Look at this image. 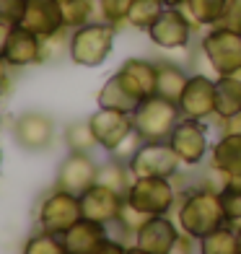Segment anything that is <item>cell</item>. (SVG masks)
I'll use <instances>...</instances> for the list:
<instances>
[{
    "instance_id": "9",
    "label": "cell",
    "mask_w": 241,
    "mask_h": 254,
    "mask_svg": "<svg viewBox=\"0 0 241 254\" xmlns=\"http://www.w3.org/2000/svg\"><path fill=\"white\" fill-rule=\"evenodd\" d=\"M169 145L174 148V153L179 156V161L184 166H200L205 156L210 153V140L205 132L202 122L197 120H184L174 127V132L169 137Z\"/></svg>"
},
{
    "instance_id": "17",
    "label": "cell",
    "mask_w": 241,
    "mask_h": 254,
    "mask_svg": "<svg viewBox=\"0 0 241 254\" xmlns=\"http://www.w3.org/2000/svg\"><path fill=\"white\" fill-rule=\"evenodd\" d=\"M24 29H29L31 34L47 39L52 34L65 29L62 21V10L57 0H29L26 3V13H24Z\"/></svg>"
},
{
    "instance_id": "43",
    "label": "cell",
    "mask_w": 241,
    "mask_h": 254,
    "mask_svg": "<svg viewBox=\"0 0 241 254\" xmlns=\"http://www.w3.org/2000/svg\"><path fill=\"white\" fill-rule=\"evenodd\" d=\"M234 228H236V241H239V254H241V223L234 226Z\"/></svg>"
},
{
    "instance_id": "8",
    "label": "cell",
    "mask_w": 241,
    "mask_h": 254,
    "mask_svg": "<svg viewBox=\"0 0 241 254\" xmlns=\"http://www.w3.org/2000/svg\"><path fill=\"white\" fill-rule=\"evenodd\" d=\"M197 29L181 8H164L158 21L148 29V37L161 50H184L192 42V31Z\"/></svg>"
},
{
    "instance_id": "13",
    "label": "cell",
    "mask_w": 241,
    "mask_h": 254,
    "mask_svg": "<svg viewBox=\"0 0 241 254\" xmlns=\"http://www.w3.org/2000/svg\"><path fill=\"white\" fill-rule=\"evenodd\" d=\"M96 174H99V166L94 164L91 153H70L57 169L55 187L80 197L86 190H91L96 184Z\"/></svg>"
},
{
    "instance_id": "27",
    "label": "cell",
    "mask_w": 241,
    "mask_h": 254,
    "mask_svg": "<svg viewBox=\"0 0 241 254\" xmlns=\"http://www.w3.org/2000/svg\"><path fill=\"white\" fill-rule=\"evenodd\" d=\"M57 3H60V10H62L65 29H70V31L91 24L99 10L96 0H57Z\"/></svg>"
},
{
    "instance_id": "24",
    "label": "cell",
    "mask_w": 241,
    "mask_h": 254,
    "mask_svg": "<svg viewBox=\"0 0 241 254\" xmlns=\"http://www.w3.org/2000/svg\"><path fill=\"white\" fill-rule=\"evenodd\" d=\"M132 179H135V177H132V171H130V166H127V161H122V158H117V156L109 158L107 164H101V166H99V174H96V182H99V184H104V187L120 192L122 197L127 194Z\"/></svg>"
},
{
    "instance_id": "21",
    "label": "cell",
    "mask_w": 241,
    "mask_h": 254,
    "mask_svg": "<svg viewBox=\"0 0 241 254\" xmlns=\"http://www.w3.org/2000/svg\"><path fill=\"white\" fill-rule=\"evenodd\" d=\"M96 101H99V107L114 109V112H124V114H135V109L143 104L127 86L122 83V78L117 73H114L112 78H107V83L101 86Z\"/></svg>"
},
{
    "instance_id": "20",
    "label": "cell",
    "mask_w": 241,
    "mask_h": 254,
    "mask_svg": "<svg viewBox=\"0 0 241 254\" xmlns=\"http://www.w3.org/2000/svg\"><path fill=\"white\" fill-rule=\"evenodd\" d=\"M208 166L226 174L228 179L241 174V135H221L210 145L208 153Z\"/></svg>"
},
{
    "instance_id": "6",
    "label": "cell",
    "mask_w": 241,
    "mask_h": 254,
    "mask_svg": "<svg viewBox=\"0 0 241 254\" xmlns=\"http://www.w3.org/2000/svg\"><path fill=\"white\" fill-rule=\"evenodd\" d=\"M80 218H83L80 197L65 192V190H57V187L39 202V210H37L39 228L50 231V234H57V236H65Z\"/></svg>"
},
{
    "instance_id": "28",
    "label": "cell",
    "mask_w": 241,
    "mask_h": 254,
    "mask_svg": "<svg viewBox=\"0 0 241 254\" xmlns=\"http://www.w3.org/2000/svg\"><path fill=\"white\" fill-rule=\"evenodd\" d=\"M164 8H166L164 0H132L127 13V26L148 31L158 21V16L164 13Z\"/></svg>"
},
{
    "instance_id": "19",
    "label": "cell",
    "mask_w": 241,
    "mask_h": 254,
    "mask_svg": "<svg viewBox=\"0 0 241 254\" xmlns=\"http://www.w3.org/2000/svg\"><path fill=\"white\" fill-rule=\"evenodd\" d=\"M107 239H109L107 226L96 223V221H88V218H80V221L62 236L67 254H94Z\"/></svg>"
},
{
    "instance_id": "25",
    "label": "cell",
    "mask_w": 241,
    "mask_h": 254,
    "mask_svg": "<svg viewBox=\"0 0 241 254\" xmlns=\"http://www.w3.org/2000/svg\"><path fill=\"white\" fill-rule=\"evenodd\" d=\"M228 0H187L181 10L192 18L194 26H218L226 13Z\"/></svg>"
},
{
    "instance_id": "32",
    "label": "cell",
    "mask_w": 241,
    "mask_h": 254,
    "mask_svg": "<svg viewBox=\"0 0 241 254\" xmlns=\"http://www.w3.org/2000/svg\"><path fill=\"white\" fill-rule=\"evenodd\" d=\"M99 3V16L101 21H107L112 26H122L127 24V13L132 0H96Z\"/></svg>"
},
{
    "instance_id": "16",
    "label": "cell",
    "mask_w": 241,
    "mask_h": 254,
    "mask_svg": "<svg viewBox=\"0 0 241 254\" xmlns=\"http://www.w3.org/2000/svg\"><path fill=\"white\" fill-rule=\"evenodd\" d=\"M117 75L122 78V83L127 86L140 101L156 96L158 63L145 60V57H130V60L122 63V67L117 70Z\"/></svg>"
},
{
    "instance_id": "31",
    "label": "cell",
    "mask_w": 241,
    "mask_h": 254,
    "mask_svg": "<svg viewBox=\"0 0 241 254\" xmlns=\"http://www.w3.org/2000/svg\"><path fill=\"white\" fill-rule=\"evenodd\" d=\"M70 37H73V31L62 29V31L52 34V37L42 39L44 63H47V60H57V57H70Z\"/></svg>"
},
{
    "instance_id": "40",
    "label": "cell",
    "mask_w": 241,
    "mask_h": 254,
    "mask_svg": "<svg viewBox=\"0 0 241 254\" xmlns=\"http://www.w3.org/2000/svg\"><path fill=\"white\" fill-rule=\"evenodd\" d=\"M10 26H5V24H0V57L5 55V47H8V39H10Z\"/></svg>"
},
{
    "instance_id": "23",
    "label": "cell",
    "mask_w": 241,
    "mask_h": 254,
    "mask_svg": "<svg viewBox=\"0 0 241 254\" xmlns=\"http://www.w3.org/2000/svg\"><path fill=\"white\" fill-rule=\"evenodd\" d=\"M187 80L189 75L181 70L179 65L169 63V60H158V80H156V96H164L169 101H177L181 99L187 88Z\"/></svg>"
},
{
    "instance_id": "4",
    "label": "cell",
    "mask_w": 241,
    "mask_h": 254,
    "mask_svg": "<svg viewBox=\"0 0 241 254\" xmlns=\"http://www.w3.org/2000/svg\"><path fill=\"white\" fill-rule=\"evenodd\" d=\"M124 202L148 218L169 215L177 202V187L166 177H135L124 194Z\"/></svg>"
},
{
    "instance_id": "1",
    "label": "cell",
    "mask_w": 241,
    "mask_h": 254,
    "mask_svg": "<svg viewBox=\"0 0 241 254\" xmlns=\"http://www.w3.org/2000/svg\"><path fill=\"white\" fill-rule=\"evenodd\" d=\"M177 223L184 234H189L197 241L218 231L221 226H226L228 221L223 213L221 194L208 187L189 190L177 205Z\"/></svg>"
},
{
    "instance_id": "33",
    "label": "cell",
    "mask_w": 241,
    "mask_h": 254,
    "mask_svg": "<svg viewBox=\"0 0 241 254\" xmlns=\"http://www.w3.org/2000/svg\"><path fill=\"white\" fill-rule=\"evenodd\" d=\"M26 3L29 0H0V24H5L10 29L21 26L26 13Z\"/></svg>"
},
{
    "instance_id": "37",
    "label": "cell",
    "mask_w": 241,
    "mask_h": 254,
    "mask_svg": "<svg viewBox=\"0 0 241 254\" xmlns=\"http://www.w3.org/2000/svg\"><path fill=\"white\" fill-rule=\"evenodd\" d=\"M194 241H197V239H192L189 234L181 231L179 239H177V244H174V249H171V254H194Z\"/></svg>"
},
{
    "instance_id": "26",
    "label": "cell",
    "mask_w": 241,
    "mask_h": 254,
    "mask_svg": "<svg viewBox=\"0 0 241 254\" xmlns=\"http://www.w3.org/2000/svg\"><path fill=\"white\" fill-rule=\"evenodd\" d=\"M197 254H239V241H236V228L231 223L221 226L218 231L208 234L197 241Z\"/></svg>"
},
{
    "instance_id": "5",
    "label": "cell",
    "mask_w": 241,
    "mask_h": 254,
    "mask_svg": "<svg viewBox=\"0 0 241 254\" xmlns=\"http://www.w3.org/2000/svg\"><path fill=\"white\" fill-rule=\"evenodd\" d=\"M200 52L208 60L215 78L236 75L241 70V34L231 29L210 26V31L200 42Z\"/></svg>"
},
{
    "instance_id": "30",
    "label": "cell",
    "mask_w": 241,
    "mask_h": 254,
    "mask_svg": "<svg viewBox=\"0 0 241 254\" xmlns=\"http://www.w3.org/2000/svg\"><path fill=\"white\" fill-rule=\"evenodd\" d=\"M21 254H67V249H65L62 236L50 234V231H39V234L26 239Z\"/></svg>"
},
{
    "instance_id": "3",
    "label": "cell",
    "mask_w": 241,
    "mask_h": 254,
    "mask_svg": "<svg viewBox=\"0 0 241 254\" xmlns=\"http://www.w3.org/2000/svg\"><path fill=\"white\" fill-rule=\"evenodd\" d=\"M114 37H117V26L107 24V21H91V24L75 29L70 37V60L83 67L104 65L114 50Z\"/></svg>"
},
{
    "instance_id": "12",
    "label": "cell",
    "mask_w": 241,
    "mask_h": 254,
    "mask_svg": "<svg viewBox=\"0 0 241 254\" xmlns=\"http://www.w3.org/2000/svg\"><path fill=\"white\" fill-rule=\"evenodd\" d=\"M13 137L24 151H47L55 137V122L44 112H24L13 125Z\"/></svg>"
},
{
    "instance_id": "38",
    "label": "cell",
    "mask_w": 241,
    "mask_h": 254,
    "mask_svg": "<svg viewBox=\"0 0 241 254\" xmlns=\"http://www.w3.org/2000/svg\"><path fill=\"white\" fill-rule=\"evenodd\" d=\"M221 135H241V112L221 120Z\"/></svg>"
},
{
    "instance_id": "44",
    "label": "cell",
    "mask_w": 241,
    "mask_h": 254,
    "mask_svg": "<svg viewBox=\"0 0 241 254\" xmlns=\"http://www.w3.org/2000/svg\"><path fill=\"white\" fill-rule=\"evenodd\" d=\"M0 164H3V151H0Z\"/></svg>"
},
{
    "instance_id": "22",
    "label": "cell",
    "mask_w": 241,
    "mask_h": 254,
    "mask_svg": "<svg viewBox=\"0 0 241 254\" xmlns=\"http://www.w3.org/2000/svg\"><path fill=\"white\" fill-rule=\"evenodd\" d=\"M241 112V78L221 75L215 78V117H234Z\"/></svg>"
},
{
    "instance_id": "29",
    "label": "cell",
    "mask_w": 241,
    "mask_h": 254,
    "mask_svg": "<svg viewBox=\"0 0 241 254\" xmlns=\"http://www.w3.org/2000/svg\"><path fill=\"white\" fill-rule=\"evenodd\" d=\"M65 145H67V151H70V153H91V151H94V145H99L96 143V135H94V130H91V125H88V120L86 122L67 125V130H65Z\"/></svg>"
},
{
    "instance_id": "11",
    "label": "cell",
    "mask_w": 241,
    "mask_h": 254,
    "mask_svg": "<svg viewBox=\"0 0 241 254\" xmlns=\"http://www.w3.org/2000/svg\"><path fill=\"white\" fill-rule=\"evenodd\" d=\"M179 112L184 120H210L215 117V78L194 73L187 80V88L179 99Z\"/></svg>"
},
{
    "instance_id": "34",
    "label": "cell",
    "mask_w": 241,
    "mask_h": 254,
    "mask_svg": "<svg viewBox=\"0 0 241 254\" xmlns=\"http://www.w3.org/2000/svg\"><path fill=\"white\" fill-rule=\"evenodd\" d=\"M221 202H223L226 221L231 226H239L241 223V187H226L221 192Z\"/></svg>"
},
{
    "instance_id": "2",
    "label": "cell",
    "mask_w": 241,
    "mask_h": 254,
    "mask_svg": "<svg viewBox=\"0 0 241 254\" xmlns=\"http://www.w3.org/2000/svg\"><path fill=\"white\" fill-rule=\"evenodd\" d=\"M135 132L143 143H169L174 127L181 122V112L177 101H169L164 96L145 99L132 114Z\"/></svg>"
},
{
    "instance_id": "18",
    "label": "cell",
    "mask_w": 241,
    "mask_h": 254,
    "mask_svg": "<svg viewBox=\"0 0 241 254\" xmlns=\"http://www.w3.org/2000/svg\"><path fill=\"white\" fill-rule=\"evenodd\" d=\"M5 63L10 67H26V65H39L44 63V55H42V37L31 34L24 26H16L10 31V39H8V47H5Z\"/></svg>"
},
{
    "instance_id": "39",
    "label": "cell",
    "mask_w": 241,
    "mask_h": 254,
    "mask_svg": "<svg viewBox=\"0 0 241 254\" xmlns=\"http://www.w3.org/2000/svg\"><path fill=\"white\" fill-rule=\"evenodd\" d=\"M10 91V65L5 63V57H0V96Z\"/></svg>"
},
{
    "instance_id": "10",
    "label": "cell",
    "mask_w": 241,
    "mask_h": 254,
    "mask_svg": "<svg viewBox=\"0 0 241 254\" xmlns=\"http://www.w3.org/2000/svg\"><path fill=\"white\" fill-rule=\"evenodd\" d=\"M88 125H91V130H94V135H96V143L104 148V151H109V153L120 151V145L135 132L132 114L104 109V107H99L94 114H91Z\"/></svg>"
},
{
    "instance_id": "42",
    "label": "cell",
    "mask_w": 241,
    "mask_h": 254,
    "mask_svg": "<svg viewBox=\"0 0 241 254\" xmlns=\"http://www.w3.org/2000/svg\"><path fill=\"white\" fill-rule=\"evenodd\" d=\"M124 254H148V252H145V249H140L137 244H130V247H127V252H124Z\"/></svg>"
},
{
    "instance_id": "41",
    "label": "cell",
    "mask_w": 241,
    "mask_h": 254,
    "mask_svg": "<svg viewBox=\"0 0 241 254\" xmlns=\"http://www.w3.org/2000/svg\"><path fill=\"white\" fill-rule=\"evenodd\" d=\"M184 3H187V0H164V5H166V8H181Z\"/></svg>"
},
{
    "instance_id": "7",
    "label": "cell",
    "mask_w": 241,
    "mask_h": 254,
    "mask_svg": "<svg viewBox=\"0 0 241 254\" xmlns=\"http://www.w3.org/2000/svg\"><path fill=\"white\" fill-rule=\"evenodd\" d=\"M132 177H166L174 179L179 174L181 161L169 143H143L127 161Z\"/></svg>"
},
{
    "instance_id": "36",
    "label": "cell",
    "mask_w": 241,
    "mask_h": 254,
    "mask_svg": "<svg viewBox=\"0 0 241 254\" xmlns=\"http://www.w3.org/2000/svg\"><path fill=\"white\" fill-rule=\"evenodd\" d=\"M124 252H127V244H124V241H120V239H112V236H109L94 254H124Z\"/></svg>"
},
{
    "instance_id": "14",
    "label": "cell",
    "mask_w": 241,
    "mask_h": 254,
    "mask_svg": "<svg viewBox=\"0 0 241 254\" xmlns=\"http://www.w3.org/2000/svg\"><path fill=\"white\" fill-rule=\"evenodd\" d=\"M122 207H124L122 194L104 187V184H99V182L80 194V210H83V218L96 221V223H104V226H109V223L114 226L120 221Z\"/></svg>"
},
{
    "instance_id": "15",
    "label": "cell",
    "mask_w": 241,
    "mask_h": 254,
    "mask_svg": "<svg viewBox=\"0 0 241 254\" xmlns=\"http://www.w3.org/2000/svg\"><path fill=\"white\" fill-rule=\"evenodd\" d=\"M181 234L179 223H174L169 215H153L143 223V228L135 234V241L140 249H145L148 254H171L177 239Z\"/></svg>"
},
{
    "instance_id": "35",
    "label": "cell",
    "mask_w": 241,
    "mask_h": 254,
    "mask_svg": "<svg viewBox=\"0 0 241 254\" xmlns=\"http://www.w3.org/2000/svg\"><path fill=\"white\" fill-rule=\"evenodd\" d=\"M218 26L241 34V0H228L226 13H223V18H221V24H218Z\"/></svg>"
}]
</instances>
